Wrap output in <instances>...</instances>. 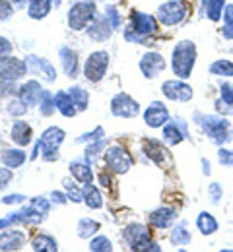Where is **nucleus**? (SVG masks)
<instances>
[{"label": "nucleus", "mask_w": 233, "mask_h": 252, "mask_svg": "<svg viewBox=\"0 0 233 252\" xmlns=\"http://www.w3.org/2000/svg\"><path fill=\"white\" fill-rule=\"evenodd\" d=\"M195 125L202 130V134L218 148L230 144L233 140V126L224 115H206V113H195Z\"/></svg>", "instance_id": "nucleus-1"}, {"label": "nucleus", "mask_w": 233, "mask_h": 252, "mask_svg": "<svg viewBox=\"0 0 233 252\" xmlns=\"http://www.w3.org/2000/svg\"><path fill=\"white\" fill-rule=\"evenodd\" d=\"M195 64H197V45L189 39L179 41L173 47V55H171L173 74L181 80H187V78H191V74L195 70Z\"/></svg>", "instance_id": "nucleus-2"}, {"label": "nucleus", "mask_w": 233, "mask_h": 252, "mask_svg": "<svg viewBox=\"0 0 233 252\" xmlns=\"http://www.w3.org/2000/svg\"><path fill=\"white\" fill-rule=\"evenodd\" d=\"M63 140H65V132H63L61 128H57V126L47 128V130L41 134V138H39V142H37V146H35V152H33V156H32V159H35L37 156H41L45 161H55V159H59V148H61Z\"/></svg>", "instance_id": "nucleus-3"}, {"label": "nucleus", "mask_w": 233, "mask_h": 252, "mask_svg": "<svg viewBox=\"0 0 233 252\" xmlns=\"http://www.w3.org/2000/svg\"><path fill=\"white\" fill-rule=\"evenodd\" d=\"M191 14V6L185 0H167L158 8V22L166 28L179 26Z\"/></svg>", "instance_id": "nucleus-4"}, {"label": "nucleus", "mask_w": 233, "mask_h": 252, "mask_svg": "<svg viewBox=\"0 0 233 252\" xmlns=\"http://www.w3.org/2000/svg\"><path fill=\"white\" fill-rule=\"evenodd\" d=\"M96 4L92 0H82L78 4H74L68 12V26L76 32H82L84 28H88L92 24V20L96 18Z\"/></svg>", "instance_id": "nucleus-5"}, {"label": "nucleus", "mask_w": 233, "mask_h": 252, "mask_svg": "<svg viewBox=\"0 0 233 252\" xmlns=\"http://www.w3.org/2000/svg\"><path fill=\"white\" fill-rule=\"evenodd\" d=\"M105 163H107V169H111V173L125 175L133 167V156L129 154V150L125 146L117 144L105 152Z\"/></svg>", "instance_id": "nucleus-6"}, {"label": "nucleus", "mask_w": 233, "mask_h": 252, "mask_svg": "<svg viewBox=\"0 0 233 252\" xmlns=\"http://www.w3.org/2000/svg\"><path fill=\"white\" fill-rule=\"evenodd\" d=\"M107 66H109V55H107L105 51H96V53H92V55L88 57V61H86L84 76H86L90 82L98 84V82L103 80V76H105V72H107Z\"/></svg>", "instance_id": "nucleus-7"}, {"label": "nucleus", "mask_w": 233, "mask_h": 252, "mask_svg": "<svg viewBox=\"0 0 233 252\" xmlns=\"http://www.w3.org/2000/svg\"><path fill=\"white\" fill-rule=\"evenodd\" d=\"M111 113L121 119H134L140 115V105L129 94H117L111 99Z\"/></svg>", "instance_id": "nucleus-8"}, {"label": "nucleus", "mask_w": 233, "mask_h": 252, "mask_svg": "<svg viewBox=\"0 0 233 252\" xmlns=\"http://www.w3.org/2000/svg\"><path fill=\"white\" fill-rule=\"evenodd\" d=\"M123 237H125L127 245L131 247V251H142L144 245L152 241V229L142 223H133L125 229Z\"/></svg>", "instance_id": "nucleus-9"}, {"label": "nucleus", "mask_w": 233, "mask_h": 252, "mask_svg": "<svg viewBox=\"0 0 233 252\" xmlns=\"http://www.w3.org/2000/svg\"><path fill=\"white\" fill-rule=\"evenodd\" d=\"M162 92L166 95L167 99H171V101H179V103H187V101H191L193 99V88L187 84V82H183L181 78H175V80H167L164 82V86H162Z\"/></svg>", "instance_id": "nucleus-10"}, {"label": "nucleus", "mask_w": 233, "mask_h": 252, "mask_svg": "<svg viewBox=\"0 0 233 252\" xmlns=\"http://www.w3.org/2000/svg\"><path fill=\"white\" fill-rule=\"evenodd\" d=\"M28 72V64L16 57L4 55L0 57V78L2 80H20Z\"/></svg>", "instance_id": "nucleus-11"}, {"label": "nucleus", "mask_w": 233, "mask_h": 252, "mask_svg": "<svg viewBox=\"0 0 233 252\" xmlns=\"http://www.w3.org/2000/svg\"><path fill=\"white\" fill-rule=\"evenodd\" d=\"M131 30H134L140 35H144V37L156 35L158 33V18L134 10L133 14H131Z\"/></svg>", "instance_id": "nucleus-12"}, {"label": "nucleus", "mask_w": 233, "mask_h": 252, "mask_svg": "<svg viewBox=\"0 0 233 252\" xmlns=\"http://www.w3.org/2000/svg\"><path fill=\"white\" fill-rule=\"evenodd\" d=\"M169 119H171V115L162 101L150 103V107L144 111V123L150 128H164V125L169 123Z\"/></svg>", "instance_id": "nucleus-13"}, {"label": "nucleus", "mask_w": 233, "mask_h": 252, "mask_svg": "<svg viewBox=\"0 0 233 252\" xmlns=\"http://www.w3.org/2000/svg\"><path fill=\"white\" fill-rule=\"evenodd\" d=\"M140 70H142V74L146 76V78H150V80H154V78H158L164 70H166V59L160 55V53H146L142 59H140Z\"/></svg>", "instance_id": "nucleus-14"}, {"label": "nucleus", "mask_w": 233, "mask_h": 252, "mask_svg": "<svg viewBox=\"0 0 233 252\" xmlns=\"http://www.w3.org/2000/svg\"><path fill=\"white\" fill-rule=\"evenodd\" d=\"M142 148H144V154L152 159L158 167H166L167 163L171 161L169 152L164 148V144H162V142H158V140H146Z\"/></svg>", "instance_id": "nucleus-15"}, {"label": "nucleus", "mask_w": 233, "mask_h": 252, "mask_svg": "<svg viewBox=\"0 0 233 252\" xmlns=\"http://www.w3.org/2000/svg\"><path fill=\"white\" fill-rule=\"evenodd\" d=\"M177 210H173V208H167V206H162V208H158V210H154L152 214H150V223L156 227V229H167V227H171L175 221H177Z\"/></svg>", "instance_id": "nucleus-16"}, {"label": "nucleus", "mask_w": 233, "mask_h": 252, "mask_svg": "<svg viewBox=\"0 0 233 252\" xmlns=\"http://www.w3.org/2000/svg\"><path fill=\"white\" fill-rule=\"evenodd\" d=\"M226 4H228L226 0H202V2H200V12L204 14L206 20L218 24V22H222Z\"/></svg>", "instance_id": "nucleus-17"}, {"label": "nucleus", "mask_w": 233, "mask_h": 252, "mask_svg": "<svg viewBox=\"0 0 233 252\" xmlns=\"http://www.w3.org/2000/svg\"><path fill=\"white\" fill-rule=\"evenodd\" d=\"M26 243V233L18 229H10L0 235V251H20Z\"/></svg>", "instance_id": "nucleus-18"}, {"label": "nucleus", "mask_w": 233, "mask_h": 252, "mask_svg": "<svg viewBox=\"0 0 233 252\" xmlns=\"http://www.w3.org/2000/svg\"><path fill=\"white\" fill-rule=\"evenodd\" d=\"M10 136H12L14 144H18V146L26 148V146L32 142V138H33V132H32V126L28 125V123H22V121H18V123H14V126H12V132H10Z\"/></svg>", "instance_id": "nucleus-19"}, {"label": "nucleus", "mask_w": 233, "mask_h": 252, "mask_svg": "<svg viewBox=\"0 0 233 252\" xmlns=\"http://www.w3.org/2000/svg\"><path fill=\"white\" fill-rule=\"evenodd\" d=\"M169 241H171L173 247L189 245V243L193 241V235H191V231H189V223L185 220L179 221V223L173 227V231H171V235H169Z\"/></svg>", "instance_id": "nucleus-20"}, {"label": "nucleus", "mask_w": 233, "mask_h": 252, "mask_svg": "<svg viewBox=\"0 0 233 252\" xmlns=\"http://www.w3.org/2000/svg\"><path fill=\"white\" fill-rule=\"evenodd\" d=\"M41 86L37 84V82H26L22 88H20V92H18V95H20V99L28 105V107H33V105H37L39 103V97H41Z\"/></svg>", "instance_id": "nucleus-21"}, {"label": "nucleus", "mask_w": 233, "mask_h": 252, "mask_svg": "<svg viewBox=\"0 0 233 252\" xmlns=\"http://www.w3.org/2000/svg\"><path fill=\"white\" fill-rule=\"evenodd\" d=\"M197 229L200 231V235L210 237V235L218 233L220 223H218V220H216V218H214L210 212H200L199 218H197Z\"/></svg>", "instance_id": "nucleus-22"}, {"label": "nucleus", "mask_w": 233, "mask_h": 252, "mask_svg": "<svg viewBox=\"0 0 233 252\" xmlns=\"http://www.w3.org/2000/svg\"><path fill=\"white\" fill-rule=\"evenodd\" d=\"M113 32H115V30H113V28H111V24L107 22V18H103V20H96L94 24H90V26H88V35H90L94 41H107Z\"/></svg>", "instance_id": "nucleus-23"}, {"label": "nucleus", "mask_w": 233, "mask_h": 252, "mask_svg": "<svg viewBox=\"0 0 233 252\" xmlns=\"http://www.w3.org/2000/svg\"><path fill=\"white\" fill-rule=\"evenodd\" d=\"M162 138H164V144L167 146H177V144H181L187 136H185V132L179 128V125L173 121H169L167 125H164V132H162Z\"/></svg>", "instance_id": "nucleus-24"}, {"label": "nucleus", "mask_w": 233, "mask_h": 252, "mask_svg": "<svg viewBox=\"0 0 233 252\" xmlns=\"http://www.w3.org/2000/svg\"><path fill=\"white\" fill-rule=\"evenodd\" d=\"M61 61H63V70H65L68 78H76V74H78V55H76V51L63 47L61 49Z\"/></svg>", "instance_id": "nucleus-25"}, {"label": "nucleus", "mask_w": 233, "mask_h": 252, "mask_svg": "<svg viewBox=\"0 0 233 252\" xmlns=\"http://www.w3.org/2000/svg\"><path fill=\"white\" fill-rule=\"evenodd\" d=\"M70 173L76 177L78 183L82 185H90L94 181V175H92V169L88 165V161H72L70 163Z\"/></svg>", "instance_id": "nucleus-26"}, {"label": "nucleus", "mask_w": 233, "mask_h": 252, "mask_svg": "<svg viewBox=\"0 0 233 252\" xmlns=\"http://www.w3.org/2000/svg\"><path fill=\"white\" fill-rule=\"evenodd\" d=\"M28 64H30V68H32L33 72H41V74H45L49 82H55V80H57V70L49 64V61L39 59V57H33V55H32V57L28 59Z\"/></svg>", "instance_id": "nucleus-27"}, {"label": "nucleus", "mask_w": 233, "mask_h": 252, "mask_svg": "<svg viewBox=\"0 0 233 252\" xmlns=\"http://www.w3.org/2000/svg\"><path fill=\"white\" fill-rule=\"evenodd\" d=\"M55 103H57V111H61V115H65L68 119L78 113V109H76V105H74L72 97L68 95V92H59L55 95Z\"/></svg>", "instance_id": "nucleus-28"}, {"label": "nucleus", "mask_w": 233, "mask_h": 252, "mask_svg": "<svg viewBox=\"0 0 233 252\" xmlns=\"http://www.w3.org/2000/svg\"><path fill=\"white\" fill-rule=\"evenodd\" d=\"M53 8V0H30V8L28 14L33 20H43Z\"/></svg>", "instance_id": "nucleus-29"}, {"label": "nucleus", "mask_w": 233, "mask_h": 252, "mask_svg": "<svg viewBox=\"0 0 233 252\" xmlns=\"http://www.w3.org/2000/svg\"><path fill=\"white\" fill-rule=\"evenodd\" d=\"M208 72L212 76H220V78H233V63L228 59H218L208 66Z\"/></svg>", "instance_id": "nucleus-30"}, {"label": "nucleus", "mask_w": 233, "mask_h": 252, "mask_svg": "<svg viewBox=\"0 0 233 252\" xmlns=\"http://www.w3.org/2000/svg\"><path fill=\"white\" fill-rule=\"evenodd\" d=\"M82 192H84V202L92 208V210H98V208H101V204H103V198H101V192L98 187H94L92 183L90 185H84V189H82Z\"/></svg>", "instance_id": "nucleus-31"}, {"label": "nucleus", "mask_w": 233, "mask_h": 252, "mask_svg": "<svg viewBox=\"0 0 233 252\" xmlns=\"http://www.w3.org/2000/svg\"><path fill=\"white\" fill-rule=\"evenodd\" d=\"M32 249L35 252H57L59 247H57V241L49 235H37L32 243Z\"/></svg>", "instance_id": "nucleus-32"}, {"label": "nucleus", "mask_w": 233, "mask_h": 252, "mask_svg": "<svg viewBox=\"0 0 233 252\" xmlns=\"http://www.w3.org/2000/svg\"><path fill=\"white\" fill-rule=\"evenodd\" d=\"M222 22H224V26H222V37L226 41H233V2L226 4Z\"/></svg>", "instance_id": "nucleus-33"}, {"label": "nucleus", "mask_w": 233, "mask_h": 252, "mask_svg": "<svg viewBox=\"0 0 233 252\" xmlns=\"http://www.w3.org/2000/svg\"><path fill=\"white\" fill-rule=\"evenodd\" d=\"M55 109H57V103H55V95L51 92H41L39 97V111L43 117H51L55 115Z\"/></svg>", "instance_id": "nucleus-34"}, {"label": "nucleus", "mask_w": 233, "mask_h": 252, "mask_svg": "<svg viewBox=\"0 0 233 252\" xmlns=\"http://www.w3.org/2000/svg\"><path fill=\"white\" fill-rule=\"evenodd\" d=\"M2 161H4V165H6V167L16 169V167L24 165V161H26V154H24L22 150H6V152L2 154Z\"/></svg>", "instance_id": "nucleus-35"}, {"label": "nucleus", "mask_w": 233, "mask_h": 252, "mask_svg": "<svg viewBox=\"0 0 233 252\" xmlns=\"http://www.w3.org/2000/svg\"><path fill=\"white\" fill-rule=\"evenodd\" d=\"M96 231H100V223L90 218H84L78 223V237L80 239H90L92 235H96Z\"/></svg>", "instance_id": "nucleus-36"}, {"label": "nucleus", "mask_w": 233, "mask_h": 252, "mask_svg": "<svg viewBox=\"0 0 233 252\" xmlns=\"http://www.w3.org/2000/svg\"><path fill=\"white\" fill-rule=\"evenodd\" d=\"M68 95L72 97V101H74L78 111H86L88 109V92H84L82 88H70Z\"/></svg>", "instance_id": "nucleus-37"}, {"label": "nucleus", "mask_w": 233, "mask_h": 252, "mask_svg": "<svg viewBox=\"0 0 233 252\" xmlns=\"http://www.w3.org/2000/svg\"><path fill=\"white\" fill-rule=\"evenodd\" d=\"M90 251L92 252H111L113 251V245H111V241L107 239V237H96L92 243H90Z\"/></svg>", "instance_id": "nucleus-38"}, {"label": "nucleus", "mask_w": 233, "mask_h": 252, "mask_svg": "<svg viewBox=\"0 0 233 252\" xmlns=\"http://www.w3.org/2000/svg\"><path fill=\"white\" fill-rule=\"evenodd\" d=\"M208 198H210V202L214 206H218L222 202V198H224V187L220 183H210L208 185Z\"/></svg>", "instance_id": "nucleus-39"}, {"label": "nucleus", "mask_w": 233, "mask_h": 252, "mask_svg": "<svg viewBox=\"0 0 233 252\" xmlns=\"http://www.w3.org/2000/svg\"><path fill=\"white\" fill-rule=\"evenodd\" d=\"M103 146H105V140H103V138H101V140H96L90 148H86V152H84V159H86L88 163H92L94 159L98 158V154L101 152V148H103Z\"/></svg>", "instance_id": "nucleus-40"}, {"label": "nucleus", "mask_w": 233, "mask_h": 252, "mask_svg": "<svg viewBox=\"0 0 233 252\" xmlns=\"http://www.w3.org/2000/svg\"><path fill=\"white\" fill-rule=\"evenodd\" d=\"M220 99L233 107V84L232 82H222V84H220Z\"/></svg>", "instance_id": "nucleus-41"}, {"label": "nucleus", "mask_w": 233, "mask_h": 252, "mask_svg": "<svg viewBox=\"0 0 233 252\" xmlns=\"http://www.w3.org/2000/svg\"><path fill=\"white\" fill-rule=\"evenodd\" d=\"M105 12H107L105 18H107V22L111 24V28H113V30H119V28H121V16H119L117 8H115V6H107Z\"/></svg>", "instance_id": "nucleus-42"}, {"label": "nucleus", "mask_w": 233, "mask_h": 252, "mask_svg": "<svg viewBox=\"0 0 233 252\" xmlns=\"http://www.w3.org/2000/svg\"><path fill=\"white\" fill-rule=\"evenodd\" d=\"M65 189H67L68 198H70L72 202H76V204H80V202H84V192H80V190L76 189L72 181H65Z\"/></svg>", "instance_id": "nucleus-43"}, {"label": "nucleus", "mask_w": 233, "mask_h": 252, "mask_svg": "<svg viewBox=\"0 0 233 252\" xmlns=\"http://www.w3.org/2000/svg\"><path fill=\"white\" fill-rule=\"evenodd\" d=\"M218 161H220V165H224V167H233V150H228V148H220L218 150Z\"/></svg>", "instance_id": "nucleus-44"}, {"label": "nucleus", "mask_w": 233, "mask_h": 252, "mask_svg": "<svg viewBox=\"0 0 233 252\" xmlns=\"http://www.w3.org/2000/svg\"><path fill=\"white\" fill-rule=\"evenodd\" d=\"M20 92L14 84V80H2L0 78V95H16Z\"/></svg>", "instance_id": "nucleus-45"}, {"label": "nucleus", "mask_w": 233, "mask_h": 252, "mask_svg": "<svg viewBox=\"0 0 233 252\" xmlns=\"http://www.w3.org/2000/svg\"><path fill=\"white\" fill-rule=\"evenodd\" d=\"M101 138H103V128L98 126L94 132H88V134L80 136L76 142H78V144H84V142H96V140H101Z\"/></svg>", "instance_id": "nucleus-46"}, {"label": "nucleus", "mask_w": 233, "mask_h": 252, "mask_svg": "<svg viewBox=\"0 0 233 252\" xmlns=\"http://www.w3.org/2000/svg\"><path fill=\"white\" fill-rule=\"evenodd\" d=\"M28 111V105L20 99V101H14V103H10L8 105V113L10 115H14V117H20V115H24Z\"/></svg>", "instance_id": "nucleus-47"}, {"label": "nucleus", "mask_w": 233, "mask_h": 252, "mask_svg": "<svg viewBox=\"0 0 233 252\" xmlns=\"http://www.w3.org/2000/svg\"><path fill=\"white\" fill-rule=\"evenodd\" d=\"M214 107H216V113H218V115H224V117H230V115H233V107H232V105H228L226 101H222L220 97L214 101Z\"/></svg>", "instance_id": "nucleus-48"}, {"label": "nucleus", "mask_w": 233, "mask_h": 252, "mask_svg": "<svg viewBox=\"0 0 233 252\" xmlns=\"http://www.w3.org/2000/svg\"><path fill=\"white\" fill-rule=\"evenodd\" d=\"M14 14V8H12V2L10 0H0V22L4 20H10Z\"/></svg>", "instance_id": "nucleus-49"}, {"label": "nucleus", "mask_w": 233, "mask_h": 252, "mask_svg": "<svg viewBox=\"0 0 233 252\" xmlns=\"http://www.w3.org/2000/svg\"><path fill=\"white\" fill-rule=\"evenodd\" d=\"M125 39H127V41H131V43H140V45L148 41V37H144V35L136 33L134 30H127V32H125Z\"/></svg>", "instance_id": "nucleus-50"}, {"label": "nucleus", "mask_w": 233, "mask_h": 252, "mask_svg": "<svg viewBox=\"0 0 233 252\" xmlns=\"http://www.w3.org/2000/svg\"><path fill=\"white\" fill-rule=\"evenodd\" d=\"M32 206H35L43 216H47V214H49V208H51V206H49V202H47L45 198H33Z\"/></svg>", "instance_id": "nucleus-51"}, {"label": "nucleus", "mask_w": 233, "mask_h": 252, "mask_svg": "<svg viewBox=\"0 0 233 252\" xmlns=\"http://www.w3.org/2000/svg\"><path fill=\"white\" fill-rule=\"evenodd\" d=\"M26 198L22 196V194H10V196H4L2 198V204H6V206H12V204H20V202H24Z\"/></svg>", "instance_id": "nucleus-52"}, {"label": "nucleus", "mask_w": 233, "mask_h": 252, "mask_svg": "<svg viewBox=\"0 0 233 252\" xmlns=\"http://www.w3.org/2000/svg\"><path fill=\"white\" fill-rule=\"evenodd\" d=\"M10 181H12V171H10V167H8V169H0V190L4 189Z\"/></svg>", "instance_id": "nucleus-53"}, {"label": "nucleus", "mask_w": 233, "mask_h": 252, "mask_svg": "<svg viewBox=\"0 0 233 252\" xmlns=\"http://www.w3.org/2000/svg\"><path fill=\"white\" fill-rule=\"evenodd\" d=\"M10 53H12V45H10V41L4 39V37H0V57L10 55Z\"/></svg>", "instance_id": "nucleus-54"}, {"label": "nucleus", "mask_w": 233, "mask_h": 252, "mask_svg": "<svg viewBox=\"0 0 233 252\" xmlns=\"http://www.w3.org/2000/svg\"><path fill=\"white\" fill-rule=\"evenodd\" d=\"M200 163H202V173H204L206 177H210V175H212V163H210L206 158L200 159Z\"/></svg>", "instance_id": "nucleus-55"}, {"label": "nucleus", "mask_w": 233, "mask_h": 252, "mask_svg": "<svg viewBox=\"0 0 233 252\" xmlns=\"http://www.w3.org/2000/svg\"><path fill=\"white\" fill-rule=\"evenodd\" d=\"M100 183L105 187V189H109V187L113 185V181H111V177H109L107 173H100Z\"/></svg>", "instance_id": "nucleus-56"}, {"label": "nucleus", "mask_w": 233, "mask_h": 252, "mask_svg": "<svg viewBox=\"0 0 233 252\" xmlns=\"http://www.w3.org/2000/svg\"><path fill=\"white\" fill-rule=\"evenodd\" d=\"M51 198H53V202H55V204H65V202H67V196H65V194H61V192H53V194H51Z\"/></svg>", "instance_id": "nucleus-57"}, {"label": "nucleus", "mask_w": 233, "mask_h": 252, "mask_svg": "<svg viewBox=\"0 0 233 252\" xmlns=\"http://www.w3.org/2000/svg\"><path fill=\"white\" fill-rule=\"evenodd\" d=\"M10 2H12V4H16V6H24L28 0H10Z\"/></svg>", "instance_id": "nucleus-58"}, {"label": "nucleus", "mask_w": 233, "mask_h": 252, "mask_svg": "<svg viewBox=\"0 0 233 252\" xmlns=\"http://www.w3.org/2000/svg\"><path fill=\"white\" fill-rule=\"evenodd\" d=\"M61 4H63V0H53V6H55V8H59Z\"/></svg>", "instance_id": "nucleus-59"}]
</instances>
